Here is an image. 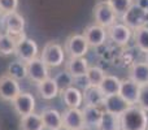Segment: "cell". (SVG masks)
<instances>
[{"mask_svg": "<svg viewBox=\"0 0 148 130\" xmlns=\"http://www.w3.org/2000/svg\"><path fill=\"white\" fill-rule=\"evenodd\" d=\"M17 41L9 34H0V56H9L14 54Z\"/></svg>", "mask_w": 148, "mask_h": 130, "instance_id": "cell-27", "label": "cell"}, {"mask_svg": "<svg viewBox=\"0 0 148 130\" xmlns=\"http://www.w3.org/2000/svg\"><path fill=\"white\" fill-rule=\"evenodd\" d=\"M86 77L91 86H99L105 77V72L100 66H88Z\"/></svg>", "mask_w": 148, "mask_h": 130, "instance_id": "cell-29", "label": "cell"}, {"mask_svg": "<svg viewBox=\"0 0 148 130\" xmlns=\"http://www.w3.org/2000/svg\"><path fill=\"white\" fill-rule=\"evenodd\" d=\"M12 105L14 108L16 113L21 117L26 115H30L35 109V98L30 92H21L17 95L14 100L12 102Z\"/></svg>", "mask_w": 148, "mask_h": 130, "instance_id": "cell-12", "label": "cell"}, {"mask_svg": "<svg viewBox=\"0 0 148 130\" xmlns=\"http://www.w3.org/2000/svg\"><path fill=\"white\" fill-rule=\"evenodd\" d=\"M26 69H27V77L36 85L49 77L48 66L42 61V59H38V57L26 63Z\"/></svg>", "mask_w": 148, "mask_h": 130, "instance_id": "cell-14", "label": "cell"}, {"mask_svg": "<svg viewBox=\"0 0 148 130\" xmlns=\"http://www.w3.org/2000/svg\"><path fill=\"white\" fill-rule=\"evenodd\" d=\"M61 99L68 108H79L83 104V92L75 86H70L68 89L60 91Z\"/></svg>", "mask_w": 148, "mask_h": 130, "instance_id": "cell-17", "label": "cell"}, {"mask_svg": "<svg viewBox=\"0 0 148 130\" xmlns=\"http://www.w3.org/2000/svg\"><path fill=\"white\" fill-rule=\"evenodd\" d=\"M3 26H4L7 34L12 35L16 41H21L25 38L23 29H25V18L18 12H8L3 17Z\"/></svg>", "mask_w": 148, "mask_h": 130, "instance_id": "cell-2", "label": "cell"}, {"mask_svg": "<svg viewBox=\"0 0 148 130\" xmlns=\"http://www.w3.org/2000/svg\"><path fill=\"white\" fill-rule=\"evenodd\" d=\"M104 111L101 107H91V105H84L82 109L84 120V129L87 130H97V126L100 124L101 116Z\"/></svg>", "mask_w": 148, "mask_h": 130, "instance_id": "cell-15", "label": "cell"}, {"mask_svg": "<svg viewBox=\"0 0 148 130\" xmlns=\"http://www.w3.org/2000/svg\"><path fill=\"white\" fill-rule=\"evenodd\" d=\"M42 120L44 124V129L48 130H56L62 126V116L59 111L53 108H48L42 112Z\"/></svg>", "mask_w": 148, "mask_h": 130, "instance_id": "cell-21", "label": "cell"}, {"mask_svg": "<svg viewBox=\"0 0 148 130\" xmlns=\"http://www.w3.org/2000/svg\"><path fill=\"white\" fill-rule=\"evenodd\" d=\"M121 21L127 25L131 30L144 26L147 22V10L139 4H133L125 14L121 16Z\"/></svg>", "mask_w": 148, "mask_h": 130, "instance_id": "cell-6", "label": "cell"}, {"mask_svg": "<svg viewBox=\"0 0 148 130\" xmlns=\"http://www.w3.org/2000/svg\"><path fill=\"white\" fill-rule=\"evenodd\" d=\"M140 89L142 86H139L138 83L127 78L121 79V87H120V92L118 94L127 102L129 105H135L138 104L139 100V95H140Z\"/></svg>", "mask_w": 148, "mask_h": 130, "instance_id": "cell-11", "label": "cell"}, {"mask_svg": "<svg viewBox=\"0 0 148 130\" xmlns=\"http://www.w3.org/2000/svg\"><path fill=\"white\" fill-rule=\"evenodd\" d=\"M62 125L69 130H84V120L82 109L79 108H68L61 113Z\"/></svg>", "mask_w": 148, "mask_h": 130, "instance_id": "cell-13", "label": "cell"}, {"mask_svg": "<svg viewBox=\"0 0 148 130\" xmlns=\"http://www.w3.org/2000/svg\"><path fill=\"white\" fill-rule=\"evenodd\" d=\"M38 92L43 99L51 100L59 95L60 90H59V87H57V83L55 82V79L48 77L47 79H44V81L38 83Z\"/></svg>", "mask_w": 148, "mask_h": 130, "instance_id": "cell-22", "label": "cell"}, {"mask_svg": "<svg viewBox=\"0 0 148 130\" xmlns=\"http://www.w3.org/2000/svg\"><path fill=\"white\" fill-rule=\"evenodd\" d=\"M112 8L114 9V12L117 13L118 17H121L122 14H125L129 10V8L134 4L133 0H107Z\"/></svg>", "mask_w": 148, "mask_h": 130, "instance_id": "cell-31", "label": "cell"}, {"mask_svg": "<svg viewBox=\"0 0 148 130\" xmlns=\"http://www.w3.org/2000/svg\"><path fill=\"white\" fill-rule=\"evenodd\" d=\"M56 130H69V129H68V128H65V126H64V125H62V126H61V128H59V129H56Z\"/></svg>", "mask_w": 148, "mask_h": 130, "instance_id": "cell-35", "label": "cell"}, {"mask_svg": "<svg viewBox=\"0 0 148 130\" xmlns=\"http://www.w3.org/2000/svg\"><path fill=\"white\" fill-rule=\"evenodd\" d=\"M121 130H147L148 112L138 104L129 105L127 109L120 116Z\"/></svg>", "mask_w": 148, "mask_h": 130, "instance_id": "cell-1", "label": "cell"}, {"mask_svg": "<svg viewBox=\"0 0 148 130\" xmlns=\"http://www.w3.org/2000/svg\"><path fill=\"white\" fill-rule=\"evenodd\" d=\"M44 124L40 115L30 113L23 117H21L20 121V130H43Z\"/></svg>", "mask_w": 148, "mask_h": 130, "instance_id": "cell-24", "label": "cell"}, {"mask_svg": "<svg viewBox=\"0 0 148 130\" xmlns=\"http://www.w3.org/2000/svg\"><path fill=\"white\" fill-rule=\"evenodd\" d=\"M129 78L133 79L139 86L148 85V63L147 61L134 63L129 69Z\"/></svg>", "mask_w": 148, "mask_h": 130, "instance_id": "cell-18", "label": "cell"}, {"mask_svg": "<svg viewBox=\"0 0 148 130\" xmlns=\"http://www.w3.org/2000/svg\"><path fill=\"white\" fill-rule=\"evenodd\" d=\"M1 12H3V10H1V8H0V16H1Z\"/></svg>", "mask_w": 148, "mask_h": 130, "instance_id": "cell-37", "label": "cell"}, {"mask_svg": "<svg viewBox=\"0 0 148 130\" xmlns=\"http://www.w3.org/2000/svg\"><path fill=\"white\" fill-rule=\"evenodd\" d=\"M138 105L143 108L146 112H148V85L142 86L140 95H139V100H138Z\"/></svg>", "mask_w": 148, "mask_h": 130, "instance_id": "cell-33", "label": "cell"}, {"mask_svg": "<svg viewBox=\"0 0 148 130\" xmlns=\"http://www.w3.org/2000/svg\"><path fill=\"white\" fill-rule=\"evenodd\" d=\"M94 18L95 23L103 26V28L108 29L112 25H114L118 21V16L112 8V5L104 0V1H99L94 7Z\"/></svg>", "mask_w": 148, "mask_h": 130, "instance_id": "cell-3", "label": "cell"}, {"mask_svg": "<svg viewBox=\"0 0 148 130\" xmlns=\"http://www.w3.org/2000/svg\"><path fill=\"white\" fill-rule=\"evenodd\" d=\"M7 74H9L10 77H13V78L17 79V81H21V79L26 78V77H27L26 63L21 61V60H16V61H12L9 65H8Z\"/></svg>", "mask_w": 148, "mask_h": 130, "instance_id": "cell-28", "label": "cell"}, {"mask_svg": "<svg viewBox=\"0 0 148 130\" xmlns=\"http://www.w3.org/2000/svg\"><path fill=\"white\" fill-rule=\"evenodd\" d=\"M120 87H121V79L116 76H112V74H105L104 79L99 85V89L101 90V92L105 96L118 94Z\"/></svg>", "mask_w": 148, "mask_h": 130, "instance_id": "cell-23", "label": "cell"}, {"mask_svg": "<svg viewBox=\"0 0 148 130\" xmlns=\"http://www.w3.org/2000/svg\"><path fill=\"white\" fill-rule=\"evenodd\" d=\"M129 104L120 94H114V95H109V96H105L104 99V104L103 108L107 112H110L113 115L121 116L126 109H127Z\"/></svg>", "mask_w": 148, "mask_h": 130, "instance_id": "cell-16", "label": "cell"}, {"mask_svg": "<svg viewBox=\"0 0 148 130\" xmlns=\"http://www.w3.org/2000/svg\"><path fill=\"white\" fill-rule=\"evenodd\" d=\"M120 130H121V129H120Z\"/></svg>", "mask_w": 148, "mask_h": 130, "instance_id": "cell-39", "label": "cell"}, {"mask_svg": "<svg viewBox=\"0 0 148 130\" xmlns=\"http://www.w3.org/2000/svg\"><path fill=\"white\" fill-rule=\"evenodd\" d=\"M133 38L135 46L142 52H148V26H140V28L133 30Z\"/></svg>", "mask_w": 148, "mask_h": 130, "instance_id": "cell-26", "label": "cell"}, {"mask_svg": "<svg viewBox=\"0 0 148 130\" xmlns=\"http://www.w3.org/2000/svg\"><path fill=\"white\" fill-rule=\"evenodd\" d=\"M83 36L86 38L88 46L92 47V48H97V47L103 46L105 43V41L108 39L107 29L97 25V23L87 26L83 31Z\"/></svg>", "mask_w": 148, "mask_h": 130, "instance_id": "cell-10", "label": "cell"}, {"mask_svg": "<svg viewBox=\"0 0 148 130\" xmlns=\"http://www.w3.org/2000/svg\"><path fill=\"white\" fill-rule=\"evenodd\" d=\"M21 94V87L17 79L9 74H3L0 77V100L3 102H13Z\"/></svg>", "mask_w": 148, "mask_h": 130, "instance_id": "cell-7", "label": "cell"}, {"mask_svg": "<svg viewBox=\"0 0 148 130\" xmlns=\"http://www.w3.org/2000/svg\"><path fill=\"white\" fill-rule=\"evenodd\" d=\"M83 102L84 105L91 107H103L104 104L105 95L101 92L99 86H90L86 90H83Z\"/></svg>", "mask_w": 148, "mask_h": 130, "instance_id": "cell-20", "label": "cell"}, {"mask_svg": "<svg viewBox=\"0 0 148 130\" xmlns=\"http://www.w3.org/2000/svg\"><path fill=\"white\" fill-rule=\"evenodd\" d=\"M14 54L18 57V60L23 63H29L36 59V56H38V44L33 39H29L25 36L17 42Z\"/></svg>", "mask_w": 148, "mask_h": 130, "instance_id": "cell-9", "label": "cell"}, {"mask_svg": "<svg viewBox=\"0 0 148 130\" xmlns=\"http://www.w3.org/2000/svg\"><path fill=\"white\" fill-rule=\"evenodd\" d=\"M120 116L104 111L97 130H120Z\"/></svg>", "mask_w": 148, "mask_h": 130, "instance_id": "cell-25", "label": "cell"}, {"mask_svg": "<svg viewBox=\"0 0 148 130\" xmlns=\"http://www.w3.org/2000/svg\"><path fill=\"white\" fill-rule=\"evenodd\" d=\"M0 8L4 13L14 12L18 8V0H0Z\"/></svg>", "mask_w": 148, "mask_h": 130, "instance_id": "cell-32", "label": "cell"}, {"mask_svg": "<svg viewBox=\"0 0 148 130\" xmlns=\"http://www.w3.org/2000/svg\"><path fill=\"white\" fill-rule=\"evenodd\" d=\"M146 61L148 63V52H146Z\"/></svg>", "mask_w": 148, "mask_h": 130, "instance_id": "cell-36", "label": "cell"}, {"mask_svg": "<svg viewBox=\"0 0 148 130\" xmlns=\"http://www.w3.org/2000/svg\"><path fill=\"white\" fill-rule=\"evenodd\" d=\"M53 79L57 83V87H59L60 91H62V90L68 89V87H70V86H74V77L68 70L59 72V73L55 76Z\"/></svg>", "mask_w": 148, "mask_h": 130, "instance_id": "cell-30", "label": "cell"}, {"mask_svg": "<svg viewBox=\"0 0 148 130\" xmlns=\"http://www.w3.org/2000/svg\"><path fill=\"white\" fill-rule=\"evenodd\" d=\"M74 86L83 91V90H86L87 87H90L91 85H90L86 76H81V77H75V78H74Z\"/></svg>", "mask_w": 148, "mask_h": 130, "instance_id": "cell-34", "label": "cell"}, {"mask_svg": "<svg viewBox=\"0 0 148 130\" xmlns=\"http://www.w3.org/2000/svg\"><path fill=\"white\" fill-rule=\"evenodd\" d=\"M40 59L48 68H57L65 63V51L61 44L56 42H48L44 46Z\"/></svg>", "mask_w": 148, "mask_h": 130, "instance_id": "cell-4", "label": "cell"}, {"mask_svg": "<svg viewBox=\"0 0 148 130\" xmlns=\"http://www.w3.org/2000/svg\"><path fill=\"white\" fill-rule=\"evenodd\" d=\"M147 130H148V128H147Z\"/></svg>", "mask_w": 148, "mask_h": 130, "instance_id": "cell-38", "label": "cell"}, {"mask_svg": "<svg viewBox=\"0 0 148 130\" xmlns=\"http://www.w3.org/2000/svg\"><path fill=\"white\" fill-rule=\"evenodd\" d=\"M88 48L90 46L83 34H73L65 42L64 51L69 57H84Z\"/></svg>", "mask_w": 148, "mask_h": 130, "instance_id": "cell-5", "label": "cell"}, {"mask_svg": "<svg viewBox=\"0 0 148 130\" xmlns=\"http://www.w3.org/2000/svg\"><path fill=\"white\" fill-rule=\"evenodd\" d=\"M107 34L108 38L117 46H126L133 38V30L123 22H118V21L107 29Z\"/></svg>", "mask_w": 148, "mask_h": 130, "instance_id": "cell-8", "label": "cell"}, {"mask_svg": "<svg viewBox=\"0 0 148 130\" xmlns=\"http://www.w3.org/2000/svg\"><path fill=\"white\" fill-rule=\"evenodd\" d=\"M87 69H88V61L84 57H69L65 61V70L69 72L74 78L86 76Z\"/></svg>", "mask_w": 148, "mask_h": 130, "instance_id": "cell-19", "label": "cell"}]
</instances>
